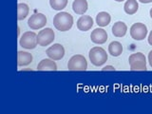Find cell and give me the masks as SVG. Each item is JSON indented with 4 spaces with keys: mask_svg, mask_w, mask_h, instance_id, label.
I'll list each match as a JSON object with an SVG mask.
<instances>
[{
    "mask_svg": "<svg viewBox=\"0 0 152 114\" xmlns=\"http://www.w3.org/2000/svg\"><path fill=\"white\" fill-rule=\"evenodd\" d=\"M90 38L95 44H104L107 40V33L104 28H95L90 34Z\"/></svg>",
    "mask_w": 152,
    "mask_h": 114,
    "instance_id": "obj_10",
    "label": "cell"
},
{
    "mask_svg": "<svg viewBox=\"0 0 152 114\" xmlns=\"http://www.w3.org/2000/svg\"><path fill=\"white\" fill-rule=\"evenodd\" d=\"M47 24V18L46 15L43 13H34L30 17L28 20V25L31 30H38Z\"/></svg>",
    "mask_w": 152,
    "mask_h": 114,
    "instance_id": "obj_8",
    "label": "cell"
},
{
    "mask_svg": "<svg viewBox=\"0 0 152 114\" xmlns=\"http://www.w3.org/2000/svg\"><path fill=\"white\" fill-rule=\"evenodd\" d=\"M111 17L109 15V13L106 12H101L96 15V23L100 27H106L110 23Z\"/></svg>",
    "mask_w": 152,
    "mask_h": 114,
    "instance_id": "obj_16",
    "label": "cell"
},
{
    "mask_svg": "<svg viewBox=\"0 0 152 114\" xmlns=\"http://www.w3.org/2000/svg\"><path fill=\"white\" fill-rule=\"evenodd\" d=\"M20 46L24 49L32 50L37 46V34L33 31H26L20 38Z\"/></svg>",
    "mask_w": 152,
    "mask_h": 114,
    "instance_id": "obj_5",
    "label": "cell"
},
{
    "mask_svg": "<svg viewBox=\"0 0 152 114\" xmlns=\"http://www.w3.org/2000/svg\"><path fill=\"white\" fill-rule=\"evenodd\" d=\"M53 25L56 30L60 31H66L73 25V17L71 14L66 12H61L55 14L53 18Z\"/></svg>",
    "mask_w": 152,
    "mask_h": 114,
    "instance_id": "obj_1",
    "label": "cell"
},
{
    "mask_svg": "<svg viewBox=\"0 0 152 114\" xmlns=\"http://www.w3.org/2000/svg\"><path fill=\"white\" fill-rule=\"evenodd\" d=\"M50 7L55 11H61L66 7L68 0H50Z\"/></svg>",
    "mask_w": 152,
    "mask_h": 114,
    "instance_id": "obj_20",
    "label": "cell"
},
{
    "mask_svg": "<svg viewBox=\"0 0 152 114\" xmlns=\"http://www.w3.org/2000/svg\"><path fill=\"white\" fill-rule=\"evenodd\" d=\"M141 3H144V4H147V3H151L152 0H139Z\"/></svg>",
    "mask_w": 152,
    "mask_h": 114,
    "instance_id": "obj_24",
    "label": "cell"
},
{
    "mask_svg": "<svg viewBox=\"0 0 152 114\" xmlns=\"http://www.w3.org/2000/svg\"><path fill=\"white\" fill-rule=\"evenodd\" d=\"M93 26V19L89 15H82L77 21V28L82 31H87Z\"/></svg>",
    "mask_w": 152,
    "mask_h": 114,
    "instance_id": "obj_11",
    "label": "cell"
},
{
    "mask_svg": "<svg viewBox=\"0 0 152 114\" xmlns=\"http://www.w3.org/2000/svg\"><path fill=\"white\" fill-rule=\"evenodd\" d=\"M148 62H149V65L152 68V50L148 53Z\"/></svg>",
    "mask_w": 152,
    "mask_h": 114,
    "instance_id": "obj_22",
    "label": "cell"
},
{
    "mask_svg": "<svg viewBox=\"0 0 152 114\" xmlns=\"http://www.w3.org/2000/svg\"><path fill=\"white\" fill-rule=\"evenodd\" d=\"M102 70L103 71H104V70H115V68L112 66H104V68H103Z\"/></svg>",
    "mask_w": 152,
    "mask_h": 114,
    "instance_id": "obj_21",
    "label": "cell"
},
{
    "mask_svg": "<svg viewBox=\"0 0 152 114\" xmlns=\"http://www.w3.org/2000/svg\"><path fill=\"white\" fill-rule=\"evenodd\" d=\"M129 66L131 70H146V59L145 56L141 53H133L129 56Z\"/></svg>",
    "mask_w": 152,
    "mask_h": 114,
    "instance_id": "obj_3",
    "label": "cell"
},
{
    "mask_svg": "<svg viewBox=\"0 0 152 114\" xmlns=\"http://www.w3.org/2000/svg\"><path fill=\"white\" fill-rule=\"evenodd\" d=\"M127 31V26L124 22L118 21L112 27V33L116 37H123L126 35Z\"/></svg>",
    "mask_w": 152,
    "mask_h": 114,
    "instance_id": "obj_15",
    "label": "cell"
},
{
    "mask_svg": "<svg viewBox=\"0 0 152 114\" xmlns=\"http://www.w3.org/2000/svg\"><path fill=\"white\" fill-rule=\"evenodd\" d=\"M54 31L50 28H46L40 31L37 34V43L41 47H46L51 44L54 40Z\"/></svg>",
    "mask_w": 152,
    "mask_h": 114,
    "instance_id": "obj_6",
    "label": "cell"
},
{
    "mask_svg": "<svg viewBox=\"0 0 152 114\" xmlns=\"http://www.w3.org/2000/svg\"><path fill=\"white\" fill-rule=\"evenodd\" d=\"M32 62V55L27 51L19 50L17 52V65L19 66H24L30 65Z\"/></svg>",
    "mask_w": 152,
    "mask_h": 114,
    "instance_id": "obj_12",
    "label": "cell"
},
{
    "mask_svg": "<svg viewBox=\"0 0 152 114\" xmlns=\"http://www.w3.org/2000/svg\"><path fill=\"white\" fill-rule=\"evenodd\" d=\"M46 53L52 60H54V61L61 60L65 55V49H64V47L60 44H54L53 46H50L49 49L47 50Z\"/></svg>",
    "mask_w": 152,
    "mask_h": 114,
    "instance_id": "obj_9",
    "label": "cell"
},
{
    "mask_svg": "<svg viewBox=\"0 0 152 114\" xmlns=\"http://www.w3.org/2000/svg\"><path fill=\"white\" fill-rule=\"evenodd\" d=\"M138 9H139V5H138L137 0H126V2L125 3V6H124L125 12L127 14H129V15L136 13Z\"/></svg>",
    "mask_w": 152,
    "mask_h": 114,
    "instance_id": "obj_18",
    "label": "cell"
},
{
    "mask_svg": "<svg viewBox=\"0 0 152 114\" xmlns=\"http://www.w3.org/2000/svg\"><path fill=\"white\" fill-rule=\"evenodd\" d=\"M30 12V9H28L27 4L24 3H19L17 5V19L18 20H23L27 17Z\"/></svg>",
    "mask_w": 152,
    "mask_h": 114,
    "instance_id": "obj_19",
    "label": "cell"
},
{
    "mask_svg": "<svg viewBox=\"0 0 152 114\" xmlns=\"http://www.w3.org/2000/svg\"><path fill=\"white\" fill-rule=\"evenodd\" d=\"M148 43H149V45L152 46V31H150L149 35H148Z\"/></svg>",
    "mask_w": 152,
    "mask_h": 114,
    "instance_id": "obj_23",
    "label": "cell"
},
{
    "mask_svg": "<svg viewBox=\"0 0 152 114\" xmlns=\"http://www.w3.org/2000/svg\"><path fill=\"white\" fill-rule=\"evenodd\" d=\"M108 52L114 57H117L119 55H121L122 52H123L122 44L120 42H117V41L111 42L108 46Z\"/></svg>",
    "mask_w": 152,
    "mask_h": 114,
    "instance_id": "obj_17",
    "label": "cell"
},
{
    "mask_svg": "<svg viewBox=\"0 0 152 114\" xmlns=\"http://www.w3.org/2000/svg\"><path fill=\"white\" fill-rule=\"evenodd\" d=\"M115 1H117V2H123V1H125V0H115Z\"/></svg>",
    "mask_w": 152,
    "mask_h": 114,
    "instance_id": "obj_25",
    "label": "cell"
},
{
    "mask_svg": "<svg viewBox=\"0 0 152 114\" xmlns=\"http://www.w3.org/2000/svg\"><path fill=\"white\" fill-rule=\"evenodd\" d=\"M130 35L134 40H144L147 35V28L142 23H135L130 28Z\"/></svg>",
    "mask_w": 152,
    "mask_h": 114,
    "instance_id": "obj_7",
    "label": "cell"
},
{
    "mask_svg": "<svg viewBox=\"0 0 152 114\" xmlns=\"http://www.w3.org/2000/svg\"><path fill=\"white\" fill-rule=\"evenodd\" d=\"M89 59L91 61V63L96 66H102L107 62V53L103 48L100 47H94L89 50Z\"/></svg>",
    "mask_w": 152,
    "mask_h": 114,
    "instance_id": "obj_2",
    "label": "cell"
},
{
    "mask_svg": "<svg viewBox=\"0 0 152 114\" xmlns=\"http://www.w3.org/2000/svg\"><path fill=\"white\" fill-rule=\"evenodd\" d=\"M150 17L152 18V8H151V10H150Z\"/></svg>",
    "mask_w": 152,
    "mask_h": 114,
    "instance_id": "obj_26",
    "label": "cell"
},
{
    "mask_svg": "<svg viewBox=\"0 0 152 114\" xmlns=\"http://www.w3.org/2000/svg\"><path fill=\"white\" fill-rule=\"evenodd\" d=\"M38 70H51L55 71L57 69V66L54 60L52 59H43L37 66Z\"/></svg>",
    "mask_w": 152,
    "mask_h": 114,
    "instance_id": "obj_14",
    "label": "cell"
},
{
    "mask_svg": "<svg viewBox=\"0 0 152 114\" xmlns=\"http://www.w3.org/2000/svg\"><path fill=\"white\" fill-rule=\"evenodd\" d=\"M88 2L87 0H74L72 3V10L76 14L82 15L88 11Z\"/></svg>",
    "mask_w": 152,
    "mask_h": 114,
    "instance_id": "obj_13",
    "label": "cell"
},
{
    "mask_svg": "<svg viewBox=\"0 0 152 114\" xmlns=\"http://www.w3.org/2000/svg\"><path fill=\"white\" fill-rule=\"evenodd\" d=\"M69 70H86L88 69V62L81 54L73 55L68 63Z\"/></svg>",
    "mask_w": 152,
    "mask_h": 114,
    "instance_id": "obj_4",
    "label": "cell"
}]
</instances>
